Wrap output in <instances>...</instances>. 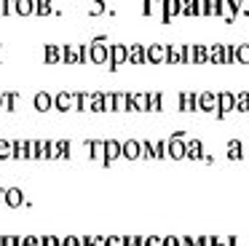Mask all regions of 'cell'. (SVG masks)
<instances>
[{
	"instance_id": "1",
	"label": "cell",
	"mask_w": 249,
	"mask_h": 246,
	"mask_svg": "<svg viewBox=\"0 0 249 246\" xmlns=\"http://www.w3.org/2000/svg\"><path fill=\"white\" fill-rule=\"evenodd\" d=\"M89 62L91 64H107L110 62L107 37H94V43L89 46Z\"/></svg>"
},
{
	"instance_id": "2",
	"label": "cell",
	"mask_w": 249,
	"mask_h": 246,
	"mask_svg": "<svg viewBox=\"0 0 249 246\" xmlns=\"http://www.w3.org/2000/svg\"><path fill=\"white\" fill-rule=\"evenodd\" d=\"M166 158L172 160L185 158V131H174L172 139H166Z\"/></svg>"
},
{
	"instance_id": "3",
	"label": "cell",
	"mask_w": 249,
	"mask_h": 246,
	"mask_svg": "<svg viewBox=\"0 0 249 246\" xmlns=\"http://www.w3.org/2000/svg\"><path fill=\"white\" fill-rule=\"evenodd\" d=\"M166 43H150L145 46V64H166Z\"/></svg>"
},
{
	"instance_id": "4",
	"label": "cell",
	"mask_w": 249,
	"mask_h": 246,
	"mask_svg": "<svg viewBox=\"0 0 249 246\" xmlns=\"http://www.w3.org/2000/svg\"><path fill=\"white\" fill-rule=\"evenodd\" d=\"M129 62V46H124V43H113L110 46V62L105 64L107 70H118L121 64Z\"/></svg>"
},
{
	"instance_id": "5",
	"label": "cell",
	"mask_w": 249,
	"mask_h": 246,
	"mask_svg": "<svg viewBox=\"0 0 249 246\" xmlns=\"http://www.w3.org/2000/svg\"><path fill=\"white\" fill-rule=\"evenodd\" d=\"M198 110L209 112V115L220 118V110H217V94L214 91H201L198 94Z\"/></svg>"
},
{
	"instance_id": "6",
	"label": "cell",
	"mask_w": 249,
	"mask_h": 246,
	"mask_svg": "<svg viewBox=\"0 0 249 246\" xmlns=\"http://www.w3.org/2000/svg\"><path fill=\"white\" fill-rule=\"evenodd\" d=\"M217 110H220V118H225L228 112L236 110V94L233 91H220L217 94Z\"/></svg>"
},
{
	"instance_id": "7",
	"label": "cell",
	"mask_w": 249,
	"mask_h": 246,
	"mask_svg": "<svg viewBox=\"0 0 249 246\" xmlns=\"http://www.w3.org/2000/svg\"><path fill=\"white\" fill-rule=\"evenodd\" d=\"M236 5L238 0H217V16H222V19L228 21V24H233L236 21Z\"/></svg>"
},
{
	"instance_id": "8",
	"label": "cell",
	"mask_w": 249,
	"mask_h": 246,
	"mask_svg": "<svg viewBox=\"0 0 249 246\" xmlns=\"http://www.w3.org/2000/svg\"><path fill=\"white\" fill-rule=\"evenodd\" d=\"M75 107V91H59L54 96V110L59 112H70Z\"/></svg>"
},
{
	"instance_id": "9",
	"label": "cell",
	"mask_w": 249,
	"mask_h": 246,
	"mask_svg": "<svg viewBox=\"0 0 249 246\" xmlns=\"http://www.w3.org/2000/svg\"><path fill=\"white\" fill-rule=\"evenodd\" d=\"M182 11V0H161V21H172Z\"/></svg>"
},
{
	"instance_id": "10",
	"label": "cell",
	"mask_w": 249,
	"mask_h": 246,
	"mask_svg": "<svg viewBox=\"0 0 249 246\" xmlns=\"http://www.w3.org/2000/svg\"><path fill=\"white\" fill-rule=\"evenodd\" d=\"M19 102H22V96H19L17 91H3V94H0V110L14 112V110H19Z\"/></svg>"
},
{
	"instance_id": "11",
	"label": "cell",
	"mask_w": 249,
	"mask_h": 246,
	"mask_svg": "<svg viewBox=\"0 0 249 246\" xmlns=\"http://www.w3.org/2000/svg\"><path fill=\"white\" fill-rule=\"evenodd\" d=\"M62 62H65V64H83L81 46H78V43H70V46L62 48Z\"/></svg>"
},
{
	"instance_id": "12",
	"label": "cell",
	"mask_w": 249,
	"mask_h": 246,
	"mask_svg": "<svg viewBox=\"0 0 249 246\" xmlns=\"http://www.w3.org/2000/svg\"><path fill=\"white\" fill-rule=\"evenodd\" d=\"M33 105H35L38 112H49V110H54V96H51L49 91H38L35 99H33Z\"/></svg>"
},
{
	"instance_id": "13",
	"label": "cell",
	"mask_w": 249,
	"mask_h": 246,
	"mask_svg": "<svg viewBox=\"0 0 249 246\" xmlns=\"http://www.w3.org/2000/svg\"><path fill=\"white\" fill-rule=\"evenodd\" d=\"M22 203H27V201H24L22 187H6V206L8 209H19Z\"/></svg>"
},
{
	"instance_id": "14",
	"label": "cell",
	"mask_w": 249,
	"mask_h": 246,
	"mask_svg": "<svg viewBox=\"0 0 249 246\" xmlns=\"http://www.w3.org/2000/svg\"><path fill=\"white\" fill-rule=\"evenodd\" d=\"M121 158H129V160L140 158V139H126V142H121Z\"/></svg>"
},
{
	"instance_id": "15",
	"label": "cell",
	"mask_w": 249,
	"mask_h": 246,
	"mask_svg": "<svg viewBox=\"0 0 249 246\" xmlns=\"http://www.w3.org/2000/svg\"><path fill=\"white\" fill-rule=\"evenodd\" d=\"M179 110L182 112L198 110V94H193V91H182V94H179Z\"/></svg>"
},
{
	"instance_id": "16",
	"label": "cell",
	"mask_w": 249,
	"mask_h": 246,
	"mask_svg": "<svg viewBox=\"0 0 249 246\" xmlns=\"http://www.w3.org/2000/svg\"><path fill=\"white\" fill-rule=\"evenodd\" d=\"M201 155H204V144H201V139H185V158L201 160Z\"/></svg>"
},
{
	"instance_id": "17",
	"label": "cell",
	"mask_w": 249,
	"mask_h": 246,
	"mask_svg": "<svg viewBox=\"0 0 249 246\" xmlns=\"http://www.w3.org/2000/svg\"><path fill=\"white\" fill-rule=\"evenodd\" d=\"M89 155H91L97 163L107 166V158H105V139H91V144H89Z\"/></svg>"
},
{
	"instance_id": "18",
	"label": "cell",
	"mask_w": 249,
	"mask_h": 246,
	"mask_svg": "<svg viewBox=\"0 0 249 246\" xmlns=\"http://www.w3.org/2000/svg\"><path fill=\"white\" fill-rule=\"evenodd\" d=\"M129 112H147V94H129Z\"/></svg>"
},
{
	"instance_id": "19",
	"label": "cell",
	"mask_w": 249,
	"mask_h": 246,
	"mask_svg": "<svg viewBox=\"0 0 249 246\" xmlns=\"http://www.w3.org/2000/svg\"><path fill=\"white\" fill-rule=\"evenodd\" d=\"M105 158H107V166L121 158V142L118 139H105Z\"/></svg>"
},
{
	"instance_id": "20",
	"label": "cell",
	"mask_w": 249,
	"mask_h": 246,
	"mask_svg": "<svg viewBox=\"0 0 249 246\" xmlns=\"http://www.w3.org/2000/svg\"><path fill=\"white\" fill-rule=\"evenodd\" d=\"M91 99H94V94L75 91V107H72V110H78V112H91Z\"/></svg>"
},
{
	"instance_id": "21",
	"label": "cell",
	"mask_w": 249,
	"mask_h": 246,
	"mask_svg": "<svg viewBox=\"0 0 249 246\" xmlns=\"http://www.w3.org/2000/svg\"><path fill=\"white\" fill-rule=\"evenodd\" d=\"M43 62H46V64H59V62H62V48L54 46V43L43 46Z\"/></svg>"
},
{
	"instance_id": "22",
	"label": "cell",
	"mask_w": 249,
	"mask_h": 246,
	"mask_svg": "<svg viewBox=\"0 0 249 246\" xmlns=\"http://www.w3.org/2000/svg\"><path fill=\"white\" fill-rule=\"evenodd\" d=\"M129 64H145V46L142 43H131L129 46Z\"/></svg>"
},
{
	"instance_id": "23",
	"label": "cell",
	"mask_w": 249,
	"mask_h": 246,
	"mask_svg": "<svg viewBox=\"0 0 249 246\" xmlns=\"http://www.w3.org/2000/svg\"><path fill=\"white\" fill-rule=\"evenodd\" d=\"M206 64H222V43L206 46Z\"/></svg>"
},
{
	"instance_id": "24",
	"label": "cell",
	"mask_w": 249,
	"mask_h": 246,
	"mask_svg": "<svg viewBox=\"0 0 249 246\" xmlns=\"http://www.w3.org/2000/svg\"><path fill=\"white\" fill-rule=\"evenodd\" d=\"M179 16H201V0H182V11Z\"/></svg>"
},
{
	"instance_id": "25",
	"label": "cell",
	"mask_w": 249,
	"mask_h": 246,
	"mask_svg": "<svg viewBox=\"0 0 249 246\" xmlns=\"http://www.w3.org/2000/svg\"><path fill=\"white\" fill-rule=\"evenodd\" d=\"M161 110H163V94L161 91L147 94V112H161Z\"/></svg>"
},
{
	"instance_id": "26",
	"label": "cell",
	"mask_w": 249,
	"mask_h": 246,
	"mask_svg": "<svg viewBox=\"0 0 249 246\" xmlns=\"http://www.w3.org/2000/svg\"><path fill=\"white\" fill-rule=\"evenodd\" d=\"M11 11L19 16H33V0H14Z\"/></svg>"
},
{
	"instance_id": "27",
	"label": "cell",
	"mask_w": 249,
	"mask_h": 246,
	"mask_svg": "<svg viewBox=\"0 0 249 246\" xmlns=\"http://www.w3.org/2000/svg\"><path fill=\"white\" fill-rule=\"evenodd\" d=\"M33 14H35V16H49V14H54V8H51V0H33Z\"/></svg>"
},
{
	"instance_id": "28",
	"label": "cell",
	"mask_w": 249,
	"mask_h": 246,
	"mask_svg": "<svg viewBox=\"0 0 249 246\" xmlns=\"http://www.w3.org/2000/svg\"><path fill=\"white\" fill-rule=\"evenodd\" d=\"M113 112H129V94H124V91H118V94H115Z\"/></svg>"
},
{
	"instance_id": "29",
	"label": "cell",
	"mask_w": 249,
	"mask_h": 246,
	"mask_svg": "<svg viewBox=\"0 0 249 246\" xmlns=\"http://www.w3.org/2000/svg\"><path fill=\"white\" fill-rule=\"evenodd\" d=\"M222 64H236V43H222Z\"/></svg>"
},
{
	"instance_id": "30",
	"label": "cell",
	"mask_w": 249,
	"mask_h": 246,
	"mask_svg": "<svg viewBox=\"0 0 249 246\" xmlns=\"http://www.w3.org/2000/svg\"><path fill=\"white\" fill-rule=\"evenodd\" d=\"M166 64H182V46H169Z\"/></svg>"
},
{
	"instance_id": "31",
	"label": "cell",
	"mask_w": 249,
	"mask_h": 246,
	"mask_svg": "<svg viewBox=\"0 0 249 246\" xmlns=\"http://www.w3.org/2000/svg\"><path fill=\"white\" fill-rule=\"evenodd\" d=\"M244 155V144L238 142V139H233V142H228V158L231 160H238Z\"/></svg>"
},
{
	"instance_id": "32",
	"label": "cell",
	"mask_w": 249,
	"mask_h": 246,
	"mask_svg": "<svg viewBox=\"0 0 249 246\" xmlns=\"http://www.w3.org/2000/svg\"><path fill=\"white\" fill-rule=\"evenodd\" d=\"M236 64H249V43L236 46Z\"/></svg>"
},
{
	"instance_id": "33",
	"label": "cell",
	"mask_w": 249,
	"mask_h": 246,
	"mask_svg": "<svg viewBox=\"0 0 249 246\" xmlns=\"http://www.w3.org/2000/svg\"><path fill=\"white\" fill-rule=\"evenodd\" d=\"M142 14L145 16L161 14V0H145V3H142Z\"/></svg>"
},
{
	"instance_id": "34",
	"label": "cell",
	"mask_w": 249,
	"mask_h": 246,
	"mask_svg": "<svg viewBox=\"0 0 249 246\" xmlns=\"http://www.w3.org/2000/svg\"><path fill=\"white\" fill-rule=\"evenodd\" d=\"M236 110L238 112H249V91H238L236 94Z\"/></svg>"
},
{
	"instance_id": "35",
	"label": "cell",
	"mask_w": 249,
	"mask_h": 246,
	"mask_svg": "<svg viewBox=\"0 0 249 246\" xmlns=\"http://www.w3.org/2000/svg\"><path fill=\"white\" fill-rule=\"evenodd\" d=\"M193 64H206V46H201V43L193 46Z\"/></svg>"
},
{
	"instance_id": "36",
	"label": "cell",
	"mask_w": 249,
	"mask_h": 246,
	"mask_svg": "<svg viewBox=\"0 0 249 246\" xmlns=\"http://www.w3.org/2000/svg\"><path fill=\"white\" fill-rule=\"evenodd\" d=\"M11 150H14V158H19V160H24L27 158V142H11Z\"/></svg>"
},
{
	"instance_id": "37",
	"label": "cell",
	"mask_w": 249,
	"mask_h": 246,
	"mask_svg": "<svg viewBox=\"0 0 249 246\" xmlns=\"http://www.w3.org/2000/svg\"><path fill=\"white\" fill-rule=\"evenodd\" d=\"M201 16H217V0H201Z\"/></svg>"
},
{
	"instance_id": "38",
	"label": "cell",
	"mask_w": 249,
	"mask_h": 246,
	"mask_svg": "<svg viewBox=\"0 0 249 246\" xmlns=\"http://www.w3.org/2000/svg\"><path fill=\"white\" fill-rule=\"evenodd\" d=\"M8 158H14L11 139H0V160H8Z\"/></svg>"
},
{
	"instance_id": "39",
	"label": "cell",
	"mask_w": 249,
	"mask_h": 246,
	"mask_svg": "<svg viewBox=\"0 0 249 246\" xmlns=\"http://www.w3.org/2000/svg\"><path fill=\"white\" fill-rule=\"evenodd\" d=\"M91 112H105V94L102 91H97L91 99Z\"/></svg>"
},
{
	"instance_id": "40",
	"label": "cell",
	"mask_w": 249,
	"mask_h": 246,
	"mask_svg": "<svg viewBox=\"0 0 249 246\" xmlns=\"http://www.w3.org/2000/svg\"><path fill=\"white\" fill-rule=\"evenodd\" d=\"M24 235H0V246H22Z\"/></svg>"
},
{
	"instance_id": "41",
	"label": "cell",
	"mask_w": 249,
	"mask_h": 246,
	"mask_svg": "<svg viewBox=\"0 0 249 246\" xmlns=\"http://www.w3.org/2000/svg\"><path fill=\"white\" fill-rule=\"evenodd\" d=\"M153 158H166V139L153 142Z\"/></svg>"
},
{
	"instance_id": "42",
	"label": "cell",
	"mask_w": 249,
	"mask_h": 246,
	"mask_svg": "<svg viewBox=\"0 0 249 246\" xmlns=\"http://www.w3.org/2000/svg\"><path fill=\"white\" fill-rule=\"evenodd\" d=\"M105 246H126V235H105Z\"/></svg>"
},
{
	"instance_id": "43",
	"label": "cell",
	"mask_w": 249,
	"mask_h": 246,
	"mask_svg": "<svg viewBox=\"0 0 249 246\" xmlns=\"http://www.w3.org/2000/svg\"><path fill=\"white\" fill-rule=\"evenodd\" d=\"M83 246H105V235H83Z\"/></svg>"
},
{
	"instance_id": "44",
	"label": "cell",
	"mask_w": 249,
	"mask_h": 246,
	"mask_svg": "<svg viewBox=\"0 0 249 246\" xmlns=\"http://www.w3.org/2000/svg\"><path fill=\"white\" fill-rule=\"evenodd\" d=\"M22 246H43V235H24Z\"/></svg>"
},
{
	"instance_id": "45",
	"label": "cell",
	"mask_w": 249,
	"mask_h": 246,
	"mask_svg": "<svg viewBox=\"0 0 249 246\" xmlns=\"http://www.w3.org/2000/svg\"><path fill=\"white\" fill-rule=\"evenodd\" d=\"M142 246H163V235H145Z\"/></svg>"
},
{
	"instance_id": "46",
	"label": "cell",
	"mask_w": 249,
	"mask_h": 246,
	"mask_svg": "<svg viewBox=\"0 0 249 246\" xmlns=\"http://www.w3.org/2000/svg\"><path fill=\"white\" fill-rule=\"evenodd\" d=\"M214 246H236L233 235H214Z\"/></svg>"
},
{
	"instance_id": "47",
	"label": "cell",
	"mask_w": 249,
	"mask_h": 246,
	"mask_svg": "<svg viewBox=\"0 0 249 246\" xmlns=\"http://www.w3.org/2000/svg\"><path fill=\"white\" fill-rule=\"evenodd\" d=\"M27 158H40V142H27Z\"/></svg>"
},
{
	"instance_id": "48",
	"label": "cell",
	"mask_w": 249,
	"mask_h": 246,
	"mask_svg": "<svg viewBox=\"0 0 249 246\" xmlns=\"http://www.w3.org/2000/svg\"><path fill=\"white\" fill-rule=\"evenodd\" d=\"M62 246H83V235H65Z\"/></svg>"
},
{
	"instance_id": "49",
	"label": "cell",
	"mask_w": 249,
	"mask_h": 246,
	"mask_svg": "<svg viewBox=\"0 0 249 246\" xmlns=\"http://www.w3.org/2000/svg\"><path fill=\"white\" fill-rule=\"evenodd\" d=\"M193 46H196V43H193ZM193 46H190V43H188V46H182V64H193Z\"/></svg>"
},
{
	"instance_id": "50",
	"label": "cell",
	"mask_w": 249,
	"mask_h": 246,
	"mask_svg": "<svg viewBox=\"0 0 249 246\" xmlns=\"http://www.w3.org/2000/svg\"><path fill=\"white\" fill-rule=\"evenodd\" d=\"M140 158H153V142H140Z\"/></svg>"
},
{
	"instance_id": "51",
	"label": "cell",
	"mask_w": 249,
	"mask_h": 246,
	"mask_svg": "<svg viewBox=\"0 0 249 246\" xmlns=\"http://www.w3.org/2000/svg\"><path fill=\"white\" fill-rule=\"evenodd\" d=\"M102 11H105V0H94L91 8H89V14H91V16H99Z\"/></svg>"
},
{
	"instance_id": "52",
	"label": "cell",
	"mask_w": 249,
	"mask_h": 246,
	"mask_svg": "<svg viewBox=\"0 0 249 246\" xmlns=\"http://www.w3.org/2000/svg\"><path fill=\"white\" fill-rule=\"evenodd\" d=\"M236 14H238V16H249V0H238Z\"/></svg>"
},
{
	"instance_id": "53",
	"label": "cell",
	"mask_w": 249,
	"mask_h": 246,
	"mask_svg": "<svg viewBox=\"0 0 249 246\" xmlns=\"http://www.w3.org/2000/svg\"><path fill=\"white\" fill-rule=\"evenodd\" d=\"M43 246H62V238H56V235H43Z\"/></svg>"
},
{
	"instance_id": "54",
	"label": "cell",
	"mask_w": 249,
	"mask_h": 246,
	"mask_svg": "<svg viewBox=\"0 0 249 246\" xmlns=\"http://www.w3.org/2000/svg\"><path fill=\"white\" fill-rule=\"evenodd\" d=\"M145 235H126V246H142Z\"/></svg>"
},
{
	"instance_id": "55",
	"label": "cell",
	"mask_w": 249,
	"mask_h": 246,
	"mask_svg": "<svg viewBox=\"0 0 249 246\" xmlns=\"http://www.w3.org/2000/svg\"><path fill=\"white\" fill-rule=\"evenodd\" d=\"M113 105H115V94H105V112H113Z\"/></svg>"
},
{
	"instance_id": "56",
	"label": "cell",
	"mask_w": 249,
	"mask_h": 246,
	"mask_svg": "<svg viewBox=\"0 0 249 246\" xmlns=\"http://www.w3.org/2000/svg\"><path fill=\"white\" fill-rule=\"evenodd\" d=\"M196 246H214V235H198V244Z\"/></svg>"
},
{
	"instance_id": "57",
	"label": "cell",
	"mask_w": 249,
	"mask_h": 246,
	"mask_svg": "<svg viewBox=\"0 0 249 246\" xmlns=\"http://www.w3.org/2000/svg\"><path fill=\"white\" fill-rule=\"evenodd\" d=\"M163 246H179V235H163Z\"/></svg>"
},
{
	"instance_id": "58",
	"label": "cell",
	"mask_w": 249,
	"mask_h": 246,
	"mask_svg": "<svg viewBox=\"0 0 249 246\" xmlns=\"http://www.w3.org/2000/svg\"><path fill=\"white\" fill-rule=\"evenodd\" d=\"M8 14V0H0V16Z\"/></svg>"
},
{
	"instance_id": "59",
	"label": "cell",
	"mask_w": 249,
	"mask_h": 246,
	"mask_svg": "<svg viewBox=\"0 0 249 246\" xmlns=\"http://www.w3.org/2000/svg\"><path fill=\"white\" fill-rule=\"evenodd\" d=\"M0 206H6V187H0Z\"/></svg>"
}]
</instances>
